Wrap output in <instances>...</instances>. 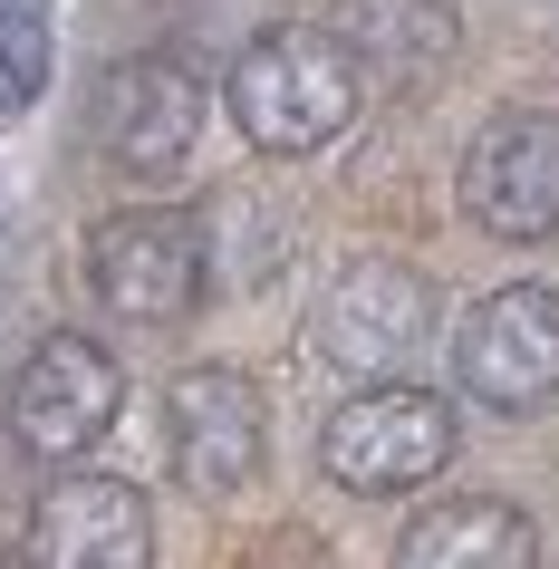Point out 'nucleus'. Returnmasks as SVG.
Instances as JSON below:
<instances>
[{
  "instance_id": "obj_1",
  "label": "nucleus",
  "mask_w": 559,
  "mask_h": 569,
  "mask_svg": "<svg viewBox=\"0 0 559 569\" xmlns=\"http://www.w3.org/2000/svg\"><path fill=\"white\" fill-rule=\"evenodd\" d=\"M222 107H232V126L261 154H319V146H338V136L367 117V88H357L348 49L328 30L280 20V30L241 39L232 78H222Z\"/></svg>"
},
{
  "instance_id": "obj_2",
  "label": "nucleus",
  "mask_w": 559,
  "mask_h": 569,
  "mask_svg": "<svg viewBox=\"0 0 559 569\" xmlns=\"http://www.w3.org/2000/svg\"><path fill=\"white\" fill-rule=\"evenodd\" d=\"M453 435H463L453 425V396L415 387V377H386V387H357L319 425V463L357 502H396V492H425L453 463Z\"/></svg>"
},
{
  "instance_id": "obj_3",
  "label": "nucleus",
  "mask_w": 559,
  "mask_h": 569,
  "mask_svg": "<svg viewBox=\"0 0 559 569\" xmlns=\"http://www.w3.org/2000/svg\"><path fill=\"white\" fill-rule=\"evenodd\" d=\"M203 280H212V241L174 203L107 212L88 232V290L126 329H174V319H193L203 309Z\"/></svg>"
},
{
  "instance_id": "obj_4",
  "label": "nucleus",
  "mask_w": 559,
  "mask_h": 569,
  "mask_svg": "<svg viewBox=\"0 0 559 569\" xmlns=\"http://www.w3.org/2000/svg\"><path fill=\"white\" fill-rule=\"evenodd\" d=\"M117 416H126V367L78 329L39 338L10 377V445L30 463H88Z\"/></svg>"
},
{
  "instance_id": "obj_5",
  "label": "nucleus",
  "mask_w": 559,
  "mask_h": 569,
  "mask_svg": "<svg viewBox=\"0 0 559 569\" xmlns=\"http://www.w3.org/2000/svg\"><path fill=\"white\" fill-rule=\"evenodd\" d=\"M453 387L492 416H540L559 396V290L550 280H511L492 300L463 309L453 329Z\"/></svg>"
},
{
  "instance_id": "obj_6",
  "label": "nucleus",
  "mask_w": 559,
  "mask_h": 569,
  "mask_svg": "<svg viewBox=\"0 0 559 569\" xmlns=\"http://www.w3.org/2000/svg\"><path fill=\"white\" fill-rule=\"evenodd\" d=\"M425 329H435V290H425V270L386 261V251L348 261L319 290V309H309V348H319L328 367H348L357 387L406 377V358L425 348Z\"/></svg>"
},
{
  "instance_id": "obj_7",
  "label": "nucleus",
  "mask_w": 559,
  "mask_h": 569,
  "mask_svg": "<svg viewBox=\"0 0 559 569\" xmlns=\"http://www.w3.org/2000/svg\"><path fill=\"white\" fill-rule=\"evenodd\" d=\"M164 453L193 502H241L270 463V406L241 367H183L164 387Z\"/></svg>"
},
{
  "instance_id": "obj_8",
  "label": "nucleus",
  "mask_w": 559,
  "mask_h": 569,
  "mask_svg": "<svg viewBox=\"0 0 559 569\" xmlns=\"http://www.w3.org/2000/svg\"><path fill=\"white\" fill-rule=\"evenodd\" d=\"M88 136H97V154H107L117 174H136V183L174 174L183 154H193V136H203V78H193V59H183V49H136V59H117L97 78Z\"/></svg>"
},
{
  "instance_id": "obj_9",
  "label": "nucleus",
  "mask_w": 559,
  "mask_h": 569,
  "mask_svg": "<svg viewBox=\"0 0 559 569\" xmlns=\"http://www.w3.org/2000/svg\"><path fill=\"white\" fill-rule=\"evenodd\" d=\"M463 222L492 241H550L559 232V117L550 107H511L463 146Z\"/></svg>"
},
{
  "instance_id": "obj_10",
  "label": "nucleus",
  "mask_w": 559,
  "mask_h": 569,
  "mask_svg": "<svg viewBox=\"0 0 559 569\" xmlns=\"http://www.w3.org/2000/svg\"><path fill=\"white\" fill-rule=\"evenodd\" d=\"M20 569H154V502L126 473H59L30 511Z\"/></svg>"
},
{
  "instance_id": "obj_11",
  "label": "nucleus",
  "mask_w": 559,
  "mask_h": 569,
  "mask_svg": "<svg viewBox=\"0 0 559 569\" xmlns=\"http://www.w3.org/2000/svg\"><path fill=\"white\" fill-rule=\"evenodd\" d=\"M328 39L348 49L357 88H435L443 68H453V49H463V20H453V0H338V20H328Z\"/></svg>"
},
{
  "instance_id": "obj_12",
  "label": "nucleus",
  "mask_w": 559,
  "mask_h": 569,
  "mask_svg": "<svg viewBox=\"0 0 559 569\" xmlns=\"http://www.w3.org/2000/svg\"><path fill=\"white\" fill-rule=\"evenodd\" d=\"M396 569H540V531L521 502L463 492V502H425L396 540Z\"/></svg>"
},
{
  "instance_id": "obj_13",
  "label": "nucleus",
  "mask_w": 559,
  "mask_h": 569,
  "mask_svg": "<svg viewBox=\"0 0 559 569\" xmlns=\"http://www.w3.org/2000/svg\"><path fill=\"white\" fill-rule=\"evenodd\" d=\"M49 88V0H0V117Z\"/></svg>"
}]
</instances>
